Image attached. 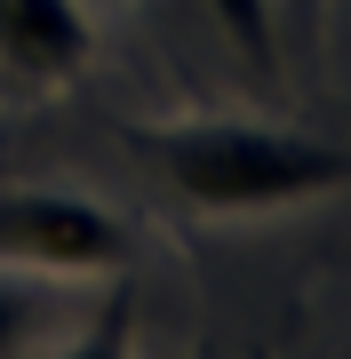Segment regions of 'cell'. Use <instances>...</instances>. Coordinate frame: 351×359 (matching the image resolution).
Masks as SVG:
<instances>
[{
  "label": "cell",
  "instance_id": "6da1fadb",
  "mask_svg": "<svg viewBox=\"0 0 351 359\" xmlns=\"http://www.w3.org/2000/svg\"><path fill=\"white\" fill-rule=\"evenodd\" d=\"M128 144L200 216H272V208L351 184L343 144L303 128H263V120H152V128H128Z\"/></svg>",
  "mask_w": 351,
  "mask_h": 359
},
{
  "label": "cell",
  "instance_id": "7a4b0ae2",
  "mask_svg": "<svg viewBox=\"0 0 351 359\" xmlns=\"http://www.w3.org/2000/svg\"><path fill=\"white\" fill-rule=\"evenodd\" d=\"M128 256H136V231L104 200L64 192V184L0 192V264L40 271V280H88V271H120Z\"/></svg>",
  "mask_w": 351,
  "mask_h": 359
},
{
  "label": "cell",
  "instance_id": "3957f363",
  "mask_svg": "<svg viewBox=\"0 0 351 359\" xmlns=\"http://www.w3.org/2000/svg\"><path fill=\"white\" fill-rule=\"evenodd\" d=\"M96 56L88 0H0V72L25 88H72Z\"/></svg>",
  "mask_w": 351,
  "mask_h": 359
},
{
  "label": "cell",
  "instance_id": "277c9868",
  "mask_svg": "<svg viewBox=\"0 0 351 359\" xmlns=\"http://www.w3.org/2000/svg\"><path fill=\"white\" fill-rule=\"evenodd\" d=\"M208 16L232 32V48H240L256 72L280 65V0H208Z\"/></svg>",
  "mask_w": 351,
  "mask_h": 359
},
{
  "label": "cell",
  "instance_id": "5b68a950",
  "mask_svg": "<svg viewBox=\"0 0 351 359\" xmlns=\"http://www.w3.org/2000/svg\"><path fill=\"white\" fill-rule=\"evenodd\" d=\"M32 335H40V271L0 264V359H25Z\"/></svg>",
  "mask_w": 351,
  "mask_h": 359
},
{
  "label": "cell",
  "instance_id": "8992f818",
  "mask_svg": "<svg viewBox=\"0 0 351 359\" xmlns=\"http://www.w3.org/2000/svg\"><path fill=\"white\" fill-rule=\"evenodd\" d=\"M56 359H136V304L128 295H112V304H96V320L72 335Z\"/></svg>",
  "mask_w": 351,
  "mask_h": 359
},
{
  "label": "cell",
  "instance_id": "52a82bcc",
  "mask_svg": "<svg viewBox=\"0 0 351 359\" xmlns=\"http://www.w3.org/2000/svg\"><path fill=\"white\" fill-rule=\"evenodd\" d=\"M280 8H287V25H296V32H319V0H280Z\"/></svg>",
  "mask_w": 351,
  "mask_h": 359
}]
</instances>
